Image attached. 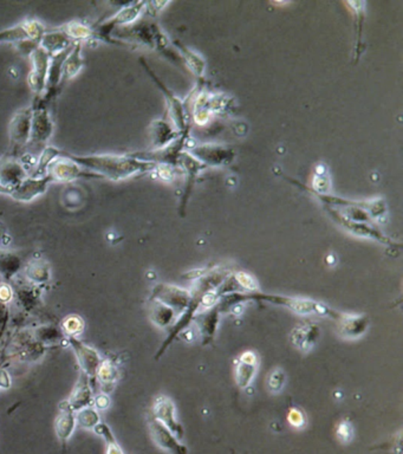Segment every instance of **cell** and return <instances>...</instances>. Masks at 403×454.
Segmentation results:
<instances>
[{
  "instance_id": "6da1fadb",
  "label": "cell",
  "mask_w": 403,
  "mask_h": 454,
  "mask_svg": "<svg viewBox=\"0 0 403 454\" xmlns=\"http://www.w3.org/2000/svg\"><path fill=\"white\" fill-rule=\"evenodd\" d=\"M59 154L74 161L89 172L97 174L100 178L110 181H123L140 173L149 172L157 169V165L148 161L139 160L132 154L113 155V154H95V155H74L59 149Z\"/></svg>"
},
{
  "instance_id": "7a4b0ae2",
  "label": "cell",
  "mask_w": 403,
  "mask_h": 454,
  "mask_svg": "<svg viewBox=\"0 0 403 454\" xmlns=\"http://www.w3.org/2000/svg\"><path fill=\"white\" fill-rule=\"evenodd\" d=\"M255 301L264 302L272 306H283L286 309L291 310L292 313H298L301 316H321V318H329L335 320L340 311L330 308L322 302L310 299V298L290 297L284 295L262 294V292H255L248 294V302Z\"/></svg>"
},
{
  "instance_id": "3957f363",
  "label": "cell",
  "mask_w": 403,
  "mask_h": 454,
  "mask_svg": "<svg viewBox=\"0 0 403 454\" xmlns=\"http://www.w3.org/2000/svg\"><path fill=\"white\" fill-rule=\"evenodd\" d=\"M32 108L31 130H30V140L26 147L33 152L42 153L47 147V142L50 141L54 134V122L49 113L47 106L35 102Z\"/></svg>"
},
{
  "instance_id": "277c9868",
  "label": "cell",
  "mask_w": 403,
  "mask_h": 454,
  "mask_svg": "<svg viewBox=\"0 0 403 454\" xmlns=\"http://www.w3.org/2000/svg\"><path fill=\"white\" fill-rule=\"evenodd\" d=\"M149 299L162 303L164 306L171 308L177 316H180L192 304L193 296L191 291L180 286L157 284L152 291Z\"/></svg>"
},
{
  "instance_id": "5b68a950",
  "label": "cell",
  "mask_w": 403,
  "mask_h": 454,
  "mask_svg": "<svg viewBox=\"0 0 403 454\" xmlns=\"http://www.w3.org/2000/svg\"><path fill=\"white\" fill-rule=\"evenodd\" d=\"M58 157L52 161V165L47 169V175H50L52 181H59V182H72L74 180H102L97 174L89 172L83 169L81 166L74 164V161L69 160L65 157L59 154Z\"/></svg>"
},
{
  "instance_id": "8992f818",
  "label": "cell",
  "mask_w": 403,
  "mask_h": 454,
  "mask_svg": "<svg viewBox=\"0 0 403 454\" xmlns=\"http://www.w3.org/2000/svg\"><path fill=\"white\" fill-rule=\"evenodd\" d=\"M326 210L329 212L331 218L337 224H340L347 231L350 232L351 235H356V237H362V238L376 240L379 243L384 244L386 246H396V243L393 239L389 238L387 235H384L377 227L374 226L372 224L357 223V221L345 219V217L342 216L340 212H337L335 208H330V206H326Z\"/></svg>"
},
{
  "instance_id": "52a82bcc",
  "label": "cell",
  "mask_w": 403,
  "mask_h": 454,
  "mask_svg": "<svg viewBox=\"0 0 403 454\" xmlns=\"http://www.w3.org/2000/svg\"><path fill=\"white\" fill-rule=\"evenodd\" d=\"M152 416L167 427L179 440L184 439V427L176 416V407L168 396H159L154 400Z\"/></svg>"
},
{
  "instance_id": "ba28073f",
  "label": "cell",
  "mask_w": 403,
  "mask_h": 454,
  "mask_svg": "<svg viewBox=\"0 0 403 454\" xmlns=\"http://www.w3.org/2000/svg\"><path fill=\"white\" fill-rule=\"evenodd\" d=\"M52 182L54 181L47 174L44 176L29 175L20 181L19 184L11 187L10 196L20 203H30L38 196H43Z\"/></svg>"
},
{
  "instance_id": "9c48e42d",
  "label": "cell",
  "mask_w": 403,
  "mask_h": 454,
  "mask_svg": "<svg viewBox=\"0 0 403 454\" xmlns=\"http://www.w3.org/2000/svg\"><path fill=\"white\" fill-rule=\"evenodd\" d=\"M31 71L29 74V86L37 95V98L42 97L47 89V72L50 64V55H47L43 49H35L31 55Z\"/></svg>"
},
{
  "instance_id": "30bf717a",
  "label": "cell",
  "mask_w": 403,
  "mask_h": 454,
  "mask_svg": "<svg viewBox=\"0 0 403 454\" xmlns=\"http://www.w3.org/2000/svg\"><path fill=\"white\" fill-rule=\"evenodd\" d=\"M148 426L154 443L157 444L161 450L166 451L169 454H188L187 446L181 443V440L176 438L167 427L157 421L152 414H149Z\"/></svg>"
},
{
  "instance_id": "8fae6325",
  "label": "cell",
  "mask_w": 403,
  "mask_h": 454,
  "mask_svg": "<svg viewBox=\"0 0 403 454\" xmlns=\"http://www.w3.org/2000/svg\"><path fill=\"white\" fill-rule=\"evenodd\" d=\"M337 323V330L340 336L345 340H357L364 336L369 329L370 321L364 313H338L333 320Z\"/></svg>"
},
{
  "instance_id": "7c38bea8",
  "label": "cell",
  "mask_w": 403,
  "mask_h": 454,
  "mask_svg": "<svg viewBox=\"0 0 403 454\" xmlns=\"http://www.w3.org/2000/svg\"><path fill=\"white\" fill-rule=\"evenodd\" d=\"M32 108H24L17 111L10 122V140L13 149L19 150L26 147L31 130Z\"/></svg>"
},
{
  "instance_id": "4fadbf2b",
  "label": "cell",
  "mask_w": 403,
  "mask_h": 454,
  "mask_svg": "<svg viewBox=\"0 0 403 454\" xmlns=\"http://www.w3.org/2000/svg\"><path fill=\"white\" fill-rule=\"evenodd\" d=\"M68 340L74 349L83 374L88 379H96V373L102 362L100 354L89 345L83 343L82 340H77V337H68Z\"/></svg>"
},
{
  "instance_id": "5bb4252c",
  "label": "cell",
  "mask_w": 403,
  "mask_h": 454,
  "mask_svg": "<svg viewBox=\"0 0 403 454\" xmlns=\"http://www.w3.org/2000/svg\"><path fill=\"white\" fill-rule=\"evenodd\" d=\"M319 336H321V328L317 323L313 322H301L290 333V340L292 342V345L298 350L304 352H310L315 345H317Z\"/></svg>"
},
{
  "instance_id": "9a60e30c",
  "label": "cell",
  "mask_w": 403,
  "mask_h": 454,
  "mask_svg": "<svg viewBox=\"0 0 403 454\" xmlns=\"http://www.w3.org/2000/svg\"><path fill=\"white\" fill-rule=\"evenodd\" d=\"M258 357L255 352H244L235 362V382L240 389L250 387L258 372Z\"/></svg>"
},
{
  "instance_id": "2e32d148",
  "label": "cell",
  "mask_w": 403,
  "mask_h": 454,
  "mask_svg": "<svg viewBox=\"0 0 403 454\" xmlns=\"http://www.w3.org/2000/svg\"><path fill=\"white\" fill-rule=\"evenodd\" d=\"M191 155L198 157L204 164L212 166H225L231 164L235 153L233 150L226 149L220 146L206 145L200 146L192 149Z\"/></svg>"
},
{
  "instance_id": "e0dca14e",
  "label": "cell",
  "mask_w": 403,
  "mask_h": 454,
  "mask_svg": "<svg viewBox=\"0 0 403 454\" xmlns=\"http://www.w3.org/2000/svg\"><path fill=\"white\" fill-rule=\"evenodd\" d=\"M220 310L218 306H213L211 309L205 311H198L193 322H196L200 334L203 336L204 345L211 343L214 340L216 328L219 324Z\"/></svg>"
},
{
  "instance_id": "ac0fdd59",
  "label": "cell",
  "mask_w": 403,
  "mask_h": 454,
  "mask_svg": "<svg viewBox=\"0 0 403 454\" xmlns=\"http://www.w3.org/2000/svg\"><path fill=\"white\" fill-rule=\"evenodd\" d=\"M26 176H29V172L22 162L11 159L0 161V185L11 188L19 184Z\"/></svg>"
},
{
  "instance_id": "d6986e66",
  "label": "cell",
  "mask_w": 403,
  "mask_h": 454,
  "mask_svg": "<svg viewBox=\"0 0 403 454\" xmlns=\"http://www.w3.org/2000/svg\"><path fill=\"white\" fill-rule=\"evenodd\" d=\"M74 44L64 32L61 31L59 29H56V30L45 31L40 40V47L43 49L47 55L54 56L59 52H65Z\"/></svg>"
},
{
  "instance_id": "ffe728a7",
  "label": "cell",
  "mask_w": 403,
  "mask_h": 454,
  "mask_svg": "<svg viewBox=\"0 0 403 454\" xmlns=\"http://www.w3.org/2000/svg\"><path fill=\"white\" fill-rule=\"evenodd\" d=\"M93 401V393L89 386V379L84 374L81 376L79 382L74 387V392L71 393L70 398L64 401L68 407L72 412H77L82 408L89 407Z\"/></svg>"
},
{
  "instance_id": "44dd1931",
  "label": "cell",
  "mask_w": 403,
  "mask_h": 454,
  "mask_svg": "<svg viewBox=\"0 0 403 454\" xmlns=\"http://www.w3.org/2000/svg\"><path fill=\"white\" fill-rule=\"evenodd\" d=\"M76 426L77 425H76L74 412L71 411L70 408L68 407L67 403H61L59 414L55 421V431L57 438L63 444H67L68 440L71 438V435L74 433Z\"/></svg>"
},
{
  "instance_id": "7402d4cb",
  "label": "cell",
  "mask_w": 403,
  "mask_h": 454,
  "mask_svg": "<svg viewBox=\"0 0 403 454\" xmlns=\"http://www.w3.org/2000/svg\"><path fill=\"white\" fill-rule=\"evenodd\" d=\"M84 62L82 57V43H74L67 58L63 63L62 82L61 86L74 79L82 70Z\"/></svg>"
},
{
  "instance_id": "603a6c76",
  "label": "cell",
  "mask_w": 403,
  "mask_h": 454,
  "mask_svg": "<svg viewBox=\"0 0 403 454\" xmlns=\"http://www.w3.org/2000/svg\"><path fill=\"white\" fill-rule=\"evenodd\" d=\"M118 367L115 366L114 362L110 360H102L96 373V379H98L102 386L103 392H111L118 381Z\"/></svg>"
},
{
  "instance_id": "cb8c5ba5",
  "label": "cell",
  "mask_w": 403,
  "mask_h": 454,
  "mask_svg": "<svg viewBox=\"0 0 403 454\" xmlns=\"http://www.w3.org/2000/svg\"><path fill=\"white\" fill-rule=\"evenodd\" d=\"M59 30L64 32L74 43H82L83 40L95 38L94 28L86 26L81 22H70L61 26Z\"/></svg>"
},
{
  "instance_id": "d4e9b609",
  "label": "cell",
  "mask_w": 403,
  "mask_h": 454,
  "mask_svg": "<svg viewBox=\"0 0 403 454\" xmlns=\"http://www.w3.org/2000/svg\"><path fill=\"white\" fill-rule=\"evenodd\" d=\"M149 301H150V310H149L150 318L157 327L166 328L175 322L177 315L171 308L157 301H152V299Z\"/></svg>"
},
{
  "instance_id": "484cf974",
  "label": "cell",
  "mask_w": 403,
  "mask_h": 454,
  "mask_svg": "<svg viewBox=\"0 0 403 454\" xmlns=\"http://www.w3.org/2000/svg\"><path fill=\"white\" fill-rule=\"evenodd\" d=\"M150 134H152L154 145L160 147V148L165 147L166 143H169L174 137L173 130L164 121L154 122L153 125H152V133Z\"/></svg>"
},
{
  "instance_id": "4316f807",
  "label": "cell",
  "mask_w": 403,
  "mask_h": 454,
  "mask_svg": "<svg viewBox=\"0 0 403 454\" xmlns=\"http://www.w3.org/2000/svg\"><path fill=\"white\" fill-rule=\"evenodd\" d=\"M94 432L104 439L106 444V454H125L121 446L118 445V440L115 439L114 433L111 432L108 425L100 423L97 426L95 427Z\"/></svg>"
},
{
  "instance_id": "83f0119b",
  "label": "cell",
  "mask_w": 403,
  "mask_h": 454,
  "mask_svg": "<svg viewBox=\"0 0 403 454\" xmlns=\"http://www.w3.org/2000/svg\"><path fill=\"white\" fill-rule=\"evenodd\" d=\"M74 416H76V425H79L82 428H86V430H94L95 427L100 423V415H98L97 409H95L90 406L79 409Z\"/></svg>"
},
{
  "instance_id": "f1b7e54d",
  "label": "cell",
  "mask_w": 403,
  "mask_h": 454,
  "mask_svg": "<svg viewBox=\"0 0 403 454\" xmlns=\"http://www.w3.org/2000/svg\"><path fill=\"white\" fill-rule=\"evenodd\" d=\"M62 328L68 337H76L84 329V322L77 315H71L63 321Z\"/></svg>"
},
{
  "instance_id": "f546056e",
  "label": "cell",
  "mask_w": 403,
  "mask_h": 454,
  "mask_svg": "<svg viewBox=\"0 0 403 454\" xmlns=\"http://www.w3.org/2000/svg\"><path fill=\"white\" fill-rule=\"evenodd\" d=\"M286 384V374L282 368H276L271 372L267 379V387L270 389L271 393L282 392L283 388Z\"/></svg>"
},
{
  "instance_id": "4dcf8cb0",
  "label": "cell",
  "mask_w": 403,
  "mask_h": 454,
  "mask_svg": "<svg viewBox=\"0 0 403 454\" xmlns=\"http://www.w3.org/2000/svg\"><path fill=\"white\" fill-rule=\"evenodd\" d=\"M29 279L35 283L44 282L49 279V271L47 267H42L40 264L31 265L28 270Z\"/></svg>"
},
{
  "instance_id": "1f68e13d",
  "label": "cell",
  "mask_w": 403,
  "mask_h": 454,
  "mask_svg": "<svg viewBox=\"0 0 403 454\" xmlns=\"http://www.w3.org/2000/svg\"><path fill=\"white\" fill-rule=\"evenodd\" d=\"M352 435H354V428H352L351 423L347 420L342 421L337 427V437L342 443H349L352 439Z\"/></svg>"
},
{
  "instance_id": "d6a6232c",
  "label": "cell",
  "mask_w": 403,
  "mask_h": 454,
  "mask_svg": "<svg viewBox=\"0 0 403 454\" xmlns=\"http://www.w3.org/2000/svg\"><path fill=\"white\" fill-rule=\"evenodd\" d=\"M287 420L296 428H301V427L304 426L306 423V415L303 414V412L301 409H298V408L290 409Z\"/></svg>"
},
{
  "instance_id": "836d02e7",
  "label": "cell",
  "mask_w": 403,
  "mask_h": 454,
  "mask_svg": "<svg viewBox=\"0 0 403 454\" xmlns=\"http://www.w3.org/2000/svg\"><path fill=\"white\" fill-rule=\"evenodd\" d=\"M109 405L110 400L106 393L98 396L97 398H95V406H96L95 409H106V408L109 407Z\"/></svg>"
},
{
  "instance_id": "e575fe53",
  "label": "cell",
  "mask_w": 403,
  "mask_h": 454,
  "mask_svg": "<svg viewBox=\"0 0 403 454\" xmlns=\"http://www.w3.org/2000/svg\"><path fill=\"white\" fill-rule=\"evenodd\" d=\"M11 297L12 292L10 286L5 285V284L0 285V301L4 302V303H8V302L11 299Z\"/></svg>"
},
{
  "instance_id": "d590c367",
  "label": "cell",
  "mask_w": 403,
  "mask_h": 454,
  "mask_svg": "<svg viewBox=\"0 0 403 454\" xmlns=\"http://www.w3.org/2000/svg\"><path fill=\"white\" fill-rule=\"evenodd\" d=\"M0 194H5V196H10L11 194V188L5 187L3 185H0Z\"/></svg>"
}]
</instances>
